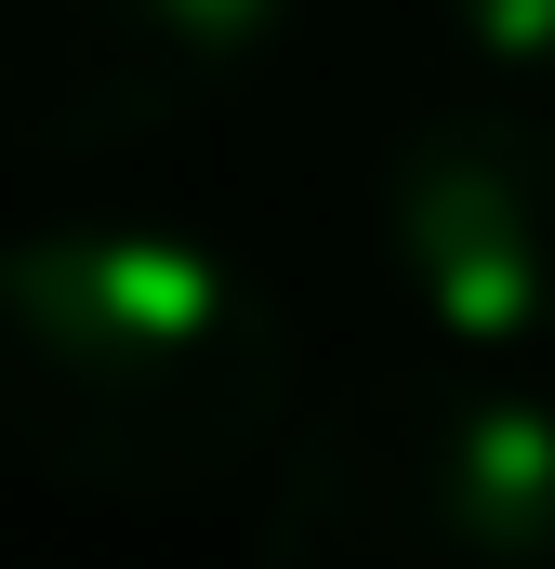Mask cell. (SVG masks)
<instances>
[{
  "label": "cell",
  "instance_id": "1",
  "mask_svg": "<svg viewBox=\"0 0 555 569\" xmlns=\"http://www.w3.org/2000/svg\"><path fill=\"white\" fill-rule=\"evenodd\" d=\"M291 425V305L252 252L145 212H67L0 239V437L93 490L185 503Z\"/></svg>",
  "mask_w": 555,
  "mask_h": 569
},
{
  "label": "cell",
  "instance_id": "2",
  "mask_svg": "<svg viewBox=\"0 0 555 569\" xmlns=\"http://www.w3.org/2000/svg\"><path fill=\"white\" fill-rule=\"evenodd\" d=\"M252 569H555V411L490 371H371L278 450Z\"/></svg>",
  "mask_w": 555,
  "mask_h": 569
},
{
  "label": "cell",
  "instance_id": "3",
  "mask_svg": "<svg viewBox=\"0 0 555 569\" xmlns=\"http://www.w3.org/2000/svg\"><path fill=\"white\" fill-rule=\"evenodd\" d=\"M371 252L450 358H543L555 345V107L463 93L397 120L371 172Z\"/></svg>",
  "mask_w": 555,
  "mask_h": 569
},
{
  "label": "cell",
  "instance_id": "4",
  "mask_svg": "<svg viewBox=\"0 0 555 569\" xmlns=\"http://www.w3.org/2000/svg\"><path fill=\"white\" fill-rule=\"evenodd\" d=\"M291 40V0H0V146L120 159L212 120Z\"/></svg>",
  "mask_w": 555,
  "mask_h": 569
},
{
  "label": "cell",
  "instance_id": "5",
  "mask_svg": "<svg viewBox=\"0 0 555 569\" xmlns=\"http://www.w3.org/2000/svg\"><path fill=\"white\" fill-rule=\"evenodd\" d=\"M436 27L490 93H543L555 107V0H436Z\"/></svg>",
  "mask_w": 555,
  "mask_h": 569
}]
</instances>
